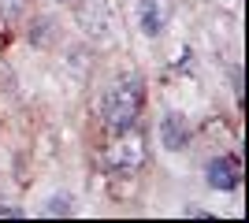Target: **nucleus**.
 Wrapping results in <instances>:
<instances>
[{"mask_svg": "<svg viewBox=\"0 0 249 223\" xmlns=\"http://www.w3.org/2000/svg\"><path fill=\"white\" fill-rule=\"evenodd\" d=\"M71 208H74L71 197H52V201H49V212L52 216H71Z\"/></svg>", "mask_w": 249, "mask_h": 223, "instance_id": "nucleus-7", "label": "nucleus"}, {"mask_svg": "<svg viewBox=\"0 0 249 223\" xmlns=\"http://www.w3.org/2000/svg\"><path fill=\"white\" fill-rule=\"evenodd\" d=\"M160 141H164V149L178 153L190 141V119L182 112H164V119H160Z\"/></svg>", "mask_w": 249, "mask_h": 223, "instance_id": "nucleus-5", "label": "nucleus"}, {"mask_svg": "<svg viewBox=\"0 0 249 223\" xmlns=\"http://www.w3.org/2000/svg\"><path fill=\"white\" fill-rule=\"evenodd\" d=\"M104 4L101 0H86L82 11H78V22H82V30L89 34V37H101V34H108V15H101L97 19V11H101Z\"/></svg>", "mask_w": 249, "mask_h": 223, "instance_id": "nucleus-6", "label": "nucleus"}, {"mask_svg": "<svg viewBox=\"0 0 249 223\" xmlns=\"http://www.w3.org/2000/svg\"><path fill=\"white\" fill-rule=\"evenodd\" d=\"M0 220H22L19 208H0Z\"/></svg>", "mask_w": 249, "mask_h": 223, "instance_id": "nucleus-8", "label": "nucleus"}, {"mask_svg": "<svg viewBox=\"0 0 249 223\" xmlns=\"http://www.w3.org/2000/svg\"><path fill=\"white\" fill-rule=\"evenodd\" d=\"M171 0H138V26L145 37H160L171 22Z\"/></svg>", "mask_w": 249, "mask_h": 223, "instance_id": "nucleus-3", "label": "nucleus"}, {"mask_svg": "<svg viewBox=\"0 0 249 223\" xmlns=\"http://www.w3.org/2000/svg\"><path fill=\"white\" fill-rule=\"evenodd\" d=\"M208 186L212 190H238L242 186V160L231 156V153L208 160Z\"/></svg>", "mask_w": 249, "mask_h": 223, "instance_id": "nucleus-4", "label": "nucleus"}, {"mask_svg": "<svg viewBox=\"0 0 249 223\" xmlns=\"http://www.w3.org/2000/svg\"><path fill=\"white\" fill-rule=\"evenodd\" d=\"M104 164H108V171H115V175H134V171L145 164V141H142V134H134L130 127L119 130V138L104 153Z\"/></svg>", "mask_w": 249, "mask_h": 223, "instance_id": "nucleus-2", "label": "nucleus"}, {"mask_svg": "<svg viewBox=\"0 0 249 223\" xmlns=\"http://www.w3.org/2000/svg\"><path fill=\"white\" fill-rule=\"evenodd\" d=\"M60 4H67V0H60Z\"/></svg>", "mask_w": 249, "mask_h": 223, "instance_id": "nucleus-9", "label": "nucleus"}, {"mask_svg": "<svg viewBox=\"0 0 249 223\" xmlns=\"http://www.w3.org/2000/svg\"><path fill=\"white\" fill-rule=\"evenodd\" d=\"M142 104H145V86H142V78L138 74H123L119 82L108 89V97H104V127L108 130H126L134 127V119L142 116Z\"/></svg>", "mask_w": 249, "mask_h": 223, "instance_id": "nucleus-1", "label": "nucleus"}]
</instances>
